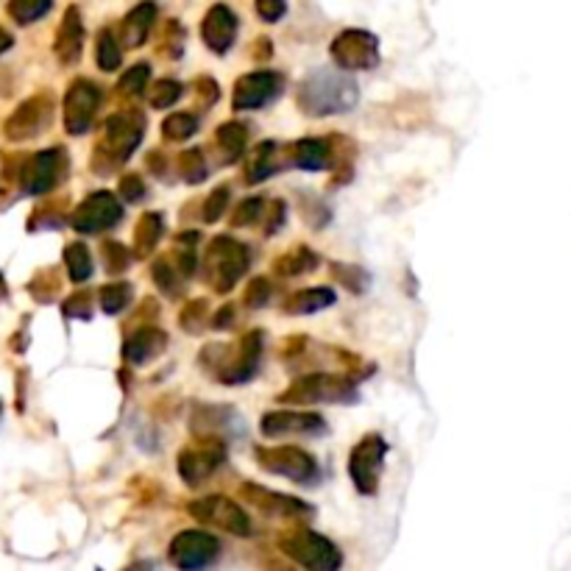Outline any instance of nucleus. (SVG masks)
I'll return each instance as SVG.
<instances>
[{
  "label": "nucleus",
  "mask_w": 571,
  "mask_h": 571,
  "mask_svg": "<svg viewBox=\"0 0 571 571\" xmlns=\"http://www.w3.org/2000/svg\"><path fill=\"white\" fill-rule=\"evenodd\" d=\"M151 276H154L156 287H160L162 293H165L167 298H182L185 296V287H187V279L182 276V271L173 265V260L167 254L156 256L154 265H151Z\"/></svg>",
  "instance_id": "30"
},
{
  "label": "nucleus",
  "mask_w": 571,
  "mask_h": 571,
  "mask_svg": "<svg viewBox=\"0 0 571 571\" xmlns=\"http://www.w3.org/2000/svg\"><path fill=\"white\" fill-rule=\"evenodd\" d=\"M145 165H149L151 173H154V176H160V179H165V171H171V162L162 156V151H151L149 160H145Z\"/></svg>",
  "instance_id": "55"
},
{
  "label": "nucleus",
  "mask_w": 571,
  "mask_h": 571,
  "mask_svg": "<svg viewBox=\"0 0 571 571\" xmlns=\"http://www.w3.org/2000/svg\"><path fill=\"white\" fill-rule=\"evenodd\" d=\"M62 312L67 318H90L92 316V293L90 290H78L70 298L62 301Z\"/></svg>",
  "instance_id": "48"
},
{
  "label": "nucleus",
  "mask_w": 571,
  "mask_h": 571,
  "mask_svg": "<svg viewBox=\"0 0 571 571\" xmlns=\"http://www.w3.org/2000/svg\"><path fill=\"white\" fill-rule=\"evenodd\" d=\"M318 265H321V256H318L316 251L307 249V245H296V249H290L287 254H282L279 260L274 262V274L293 279V276L312 274Z\"/></svg>",
  "instance_id": "28"
},
{
  "label": "nucleus",
  "mask_w": 571,
  "mask_h": 571,
  "mask_svg": "<svg viewBox=\"0 0 571 571\" xmlns=\"http://www.w3.org/2000/svg\"><path fill=\"white\" fill-rule=\"evenodd\" d=\"M329 54L340 70H371L380 62V40L371 31L345 29L332 40Z\"/></svg>",
  "instance_id": "11"
},
{
  "label": "nucleus",
  "mask_w": 571,
  "mask_h": 571,
  "mask_svg": "<svg viewBox=\"0 0 571 571\" xmlns=\"http://www.w3.org/2000/svg\"><path fill=\"white\" fill-rule=\"evenodd\" d=\"M101 87L90 78H76L65 92V129L67 134L78 138L84 131H90L96 120L98 107H101Z\"/></svg>",
  "instance_id": "15"
},
{
  "label": "nucleus",
  "mask_w": 571,
  "mask_h": 571,
  "mask_svg": "<svg viewBox=\"0 0 571 571\" xmlns=\"http://www.w3.org/2000/svg\"><path fill=\"white\" fill-rule=\"evenodd\" d=\"M279 549L290 560H296L304 569L316 571H338L343 565V554L329 538L307 530V527H293L285 536H279Z\"/></svg>",
  "instance_id": "6"
},
{
  "label": "nucleus",
  "mask_w": 571,
  "mask_h": 571,
  "mask_svg": "<svg viewBox=\"0 0 571 571\" xmlns=\"http://www.w3.org/2000/svg\"><path fill=\"white\" fill-rule=\"evenodd\" d=\"M262 212H265V201H262V198H245V201H240L238 209H234L232 227H254L256 221H262Z\"/></svg>",
  "instance_id": "45"
},
{
  "label": "nucleus",
  "mask_w": 571,
  "mask_h": 571,
  "mask_svg": "<svg viewBox=\"0 0 571 571\" xmlns=\"http://www.w3.org/2000/svg\"><path fill=\"white\" fill-rule=\"evenodd\" d=\"M387 443L382 435L369 432L349 454V476L354 488L363 496H374L380 491V476L385 469Z\"/></svg>",
  "instance_id": "8"
},
{
  "label": "nucleus",
  "mask_w": 571,
  "mask_h": 571,
  "mask_svg": "<svg viewBox=\"0 0 571 571\" xmlns=\"http://www.w3.org/2000/svg\"><path fill=\"white\" fill-rule=\"evenodd\" d=\"M7 279H3V274H0V301H3V298H7Z\"/></svg>",
  "instance_id": "57"
},
{
  "label": "nucleus",
  "mask_w": 571,
  "mask_h": 571,
  "mask_svg": "<svg viewBox=\"0 0 571 571\" xmlns=\"http://www.w3.org/2000/svg\"><path fill=\"white\" fill-rule=\"evenodd\" d=\"M282 405H349L358 402V380L351 374L316 371L279 393Z\"/></svg>",
  "instance_id": "4"
},
{
  "label": "nucleus",
  "mask_w": 571,
  "mask_h": 571,
  "mask_svg": "<svg viewBox=\"0 0 571 571\" xmlns=\"http://www.w3.org/2000/svg\"><path fill=\"white\" fill-rule=\"evenodd\" d=\"M84 51V20H81V9L78 7H67L65 14H62V23L56 29V40H54V54L59 59L62 67H73L78 65Z\"/></svg>",
  "instance_id": "21"
},
{
  "label": "nucleus",
  "mask_w": 571,
  "mask_h": 571,
  "mask_svg": "<svg viewBox=\"0 0 571 571\" xmlns=\"http://www.w3.org/2000/svg\"><path fill=\"white\" fill-rule=\"evenodd\" d=\"M118 193H120V198H123V201H129V204H140L145 198V182L140 179L138 173H125L123 179H120V187H118Z\"/></svg>",
  "instance_id": "49"
},
{
  "label": "nucleus",
  "mask_w": 571,
  "mask_h": 571,
  "mask_svg": "<svg viewBox=\"0 0 571 571\" xmlns=\"http://www.w3.org/2000/svg\"><path fill=\"white\" fill-rule=\"evenodd\" d=\"M193 92H196L198 103H201L204 109H209L212 103H218V98H221V87H218V81L209 76L196 78V84H193Z\"/></svg>",
  "instance_id": "50"
},
{
  "label": "nucleus",
  "mask_w": 571,
  "mask_h": 571,
  "mask_svg": "<svg viewBox=\"0 0 571 571\" xmlns=\"http://www.w3.org/2000/svg\"><path fill=\"white\" fill-rule=\"evenodd\" d=\"M98 298H101V310L107 316H118L131 304V285L129 282H109L98 290Z\"/></svg>",
  "instance_id": "37"
},
{
  "label": "nucleus",
  "mask_w": 571,
  "mask_h": 571,
  "mask_svg": "<svg viewBox=\"0 0 571 571\" xmlns=\"http://www.w3.org/2000/svg\"><path fill=\"white\" fill-rule=\"evenodd\" d=\"M182 92H185V87L176 78H160L149 87V101L154 109H167L179 101Z\"/></svg>",
  "instance_id": "40"
},
{
  "label": "nucleus",
  "mask_w": 571,
  "mask_h": 571,
  "mask_svg": "<svg viewBox=\"0 0 571 571\" xmlns=\"http://www.w3.org/2000/svg\"><path fill=\"white\" fill-rule=\"evenodd\" d=\"M360 90L349 76L334 70H316L301 81L296 92L298 109L310 118H329L354 109Z\"/></svg>",
  "instance_id": "2"
},
{
  "label": "nucleus",
  "mask_w": 571,
  "mask_h": 571,
  "mask_svg": "<svg viewBox=\"0 0 571 571\" xmlns=\"http://www.w3.org/2000/svg\"><path fill=\"white\" fill-rule=\"evenodd\" d=\"M249 249H245L240 240L227 238H212V243L207 245V254H204V268H207V282L215 293L227 296L229 290H234V285L240 282V276L249 271Z\"/></svg>",
  "instance_id": "5"
},
{
  "label": "nucleus",
  "mask_w": 571,
  "mask_h": 571,
  "mask_svg": "<svg viewBox=\"0 0 571 571\" xmlns=\"http://www.w3.org/2000/svg\"><path fill=\"white\" fill-rule=\"evenodd\" d=\"M96 59L103 73H114L120 67V62H123V48H120V42L112 29H101V34H98Z\"/></svg>",
  "instance_id": "33"
},
{
  "label": "nucleus",
  "mask_w": 571,
  "mask_h": 571,
  "mask_svg": "<svg viewBox=\"0 0 571 571\" xmlns=\"http://www.w3.org/2000/svg\"><path fill=\"white\" fill-rule=\"evenodd\" d=\"M260 429L265 438H282V435H323L327 421L318 413L301 410H271L262 416Z\"/></svg>",
  "instance_id": "19"
},
{
  "label": "nucleus",
  "mask_w": 571,
  "mask_h": 571,
  "mask_svg": "<svg viewBox=\"0 0 571 571\" xmlns=\"http://www.w3.org/2000/svg\"><path fill=\"white\" fill-rule=\"evenodd\" d=\"M329 271H332L334 282H340V285L345 287V290L351 293H365L371 285V276L365 274L360 265H345V262H332L329 265Z\"/></svg>",
  "instance_id": "38"
},
{
  "label": "nucleus",
  "mask_w": 571,
  "mask_h": 571,
  "mask_svg": "<svg viewBox=\"0 0 571 571\" xmlns=\"http://www.w3.org/2000/svg\"><path fill=\"white\" fill-rule=\"evenodd\" d=\"M238 14L227 3H215L201 23V40L212 54H229L238 40Z\"/></svg>",
  "instance_id": "20"
},
{
  "label": "nucleus",
  "mask_w": 571,
  "mask_h": 571,
  "mask_svg": "<svg viewBox=\"0 0 571 571\" xmlns=\"http://www.w3.org/2000/svg\"><path fill=\"white\" fill-rule=\"evenodd\" d=\"M190 516L196 521L209 524V527H221V530L232 532V536L249 538L254 532V524H251L249 513L232 502L229 496H207V499L190 502Z\"/></svg>",
  "instance_id": "14"
},
{
  "label": "nucleus",
  "mask_w": 571,
  "mask_h": 571,
  "mask_svg": "<svg viewBox=\"0 0 571 571\" xmlns=\"http://www.w3.org/2000/svg\"><path fill=\"white\" fill-rule=\"evenodd\" d=\"M162 232H165V221L160 212H145L134 227V256L138 260H149L151 251L160 245Z\"/></svg>",
  "instance_id": "29"
},
{
  "label": "nucleus",
  "mask_w": 571,
  "mask_h": 571,
  "mask_svg": "<svg viewBox=\"0 0 571 571\" xmlns=\"http://www.w3.org/2000/svg\"><path fill=\"white\" fill-rule=\"evenodd\" d=\"M271 293H274L271 279H265V276H256V279H251L249 285H245L243 304L249 307V310H262V307L271 301Z\"/></svg>",
  "instance_id": "46"
},
{
  "label": "nucleus",
  "mask_w": 571,
  "mask_h": 571,
  "mask_svg": "<svg viewBox=\"0 0 571 571\" xmlns=\"http://www.w3.org/2000/svg\"><path fill=\"white\" fill-rule=\"evenodd\" d=\"M274 56V45H271L268 36H260V40H254V45H251V59L256 62H265Z\"/></svg>",
  "instance_id": "54"
},
{
  "label": "nucleus",
  "mask_w": 571,
  "mask_h": 571,
  "mask_svg": "<svg viewBox=\"0 0 571 571\" xmlns=\"http://www.w3.org/2000/svg\"><path fill=\"white\" fill-rule=\"evenodd\" d=\"M154 20H156L154 0H140L138 7L131 9V12L123 18V23H120V42H123V48L129 51L143 48L151 36V25H154Z\"/></svg>",
  "instance_id": "24"
},
{
  "label": "nucleus",
  "mask_w": 571,
  "mask_h": 571,
  "mask_svg": "<svg viewBox=\"0 0 571 571\" xmlns=\"http://www.w3.org/2000/svg\"><path fill=\"white\" fill-rule=\"evenodd\" d=\"M12 45H14V36L9 34L7 29H0V56L7 54V51L12 48Z\"/></svg>",
  "instance_id": "56"
},
{
  "label": "nucleus",
  "mask_w": 571,
  "mask_h": 571,
  "mask_svg": "<svg viewBox=\"0 0 571 571\" xmlns=\"http://www.w3.org/2000/svg\"><path fill=\"white\" fill-rule=\"evenodd\" d=\"M29 290H31V296H34L40 304L54 301V298L59 296V290H62L59 271H56V268L40 271V274L34 276V282L29 285Z\"/></svg>",
  "instance_id": "41"
},
{
  "label": "nucleus",
  "mask_w": 571,
  "mask_h": 571,
  "mask_svg": "<svg viewBox=\"0 0 571 571\" xmlns=\"http://www.w3.org/2000/svg\"><path fill=\"white\" fill-rule=\"evenodd\" d=\"M101 256H103V268H107V274L120 276L129 271L134 251H129L123 243H118V240H103Z\"/></svg>",
  "instance_id": "39"
},
{
  "label": "nucleus",
  "mask_w": 571,
  "mask_h": 571,
  "mask_svg": "<svg viewBox=\"0 0 571 571\" xmlns=\"http://www.w3.org/2000/svg\"><path fill=\"white\" fill-rule=\"evenodd\" d=\"M245 145H249V125L229 120V123H223L221 129L215 131V162L218 165H232V162H238L245 154Z\"/></svg>",
  "instance_id": "25"
},
{
  "label": "nucleus",
  "mask_w": 571,
  "mask_h": 571,
  "mask_svg": "<svg viewBox=\"0 0 571 571\" xmlns=\"http://www.w3.org/2000/svg\"><path fill=\"white\" fill-rule=\"evenodd\" d=\"M67 171H70V160H67L65 151H40L20 165V187L29 196H48L67 179Z\"/></svg>",
  "instance_id": "7"
},
{
  "label": "nucleus",
  "mask_w": 571,
  "mask_h": 571,
  "mask_svg": "<svg viewBox=\"0 0 571 571\" xmlns=\"http://www.w3.org/2000/svg\"><path fill=\"white\" fill-rule=\"evenodd\" d=\"M234 316H238V307L234 304H223L221 310L212 316V329H232Z\"/></svg>",
  "instance_id": "53"
},
{
  "label": "nucleus",
  "mask_w": 571,
  "mask_h": 571,
  "mask_svg": "<svg viewBox=\"0 0 571 571\" xmlns=\"http://www.w3.org/2000/svg\"><path fill=\"white\" fill-rule=\"evenodd\" d=\"M145 134V118L138 109H125V112H114L101 125L96 140V151H92L90 167L96 176H112L114 171L131 160V154L140 149Z\"/></svg>",
  "instance_id": "1"
},
{
  "label": "nucleus",
  "mask_w": 571,
  "mask_h": 571,
  "mask_svg": "<svg viewBox=\"0 0 571 571\" xmlns=\"http://www.w3.org/2000/svg\"><path fill=\"white\" fill-rule=\"evenodd\" d=\"M176 171H179L182 179L187 185H201L207 182L209 167H207V156H204L201 149H187L176 156Z\"/></svg>",
  "instance_id": "31"
},
{
  "label": "nucleus",
  "mask_w": 571,
  "mask_h": 571,
  "mask_svg": "<svg viewBox=\"0 0 571 571\" xmlns=\"http://www.w3.org/2000/svg\"><path fill=\"white\" fill-rule=\"evenodd\" d=\"M223 458H227V447L218 435H198L190 447H185L179 452V476L187 485H201L204 480L221 469Z\"/></svg>",
  "instance_id": "9"
},
{
  "label": "nucleus",
  "mask_w": 571,
  "mask_h": 571,
  "mask_svg": "<svg viewBox=\"0 0 571 571\" xmlns=\"http://www.w3.org/2000/svg\"><path fill=\"white\" fill-rule=\"evenodd\" d=\"M182 48H185V31L176 20H167L165 31H162V42H160V54L167 56V59H179Z\"/></svg>",
  "instance_id": "44"
},
{
  "label": "nucleus",
  "mask_w": 571,
  "mask_h": 571,
  "mask_svg": "<svg viewBox=\"0 0 571 571\" xmlns=\"http://www.w3.org/2000/svg\"><path fill=\"white\" fill-rule=\"evenodd\" d=\"M120 218H123V204L118 201V196L109 190H98L73 209L70 227L78 234H101L107 229L118 227Z\"/></svg>",
  "instance_id": "12"
},
{
  "label": "nucleus",
  "mask_w": 571,
  "mask_h": 571,
  "mask_svg": "<svg viewBox=\"0 0 571 571\" xmlns=\"http://www.w3.org/2000/svg\"><path fill=\"white\" fill-rule=\"evenodd\" d=\"M240 499L245 505H254L256 510L265 513V516H274V518H304L310 516V505H304L301 499L296 496H285V494H276V491L262 488L256 482H243L240 485Z\"/></svg>",
  "instance_id": "18"
},
{
  "label": "nucleus",
  "mask_w": 571,
  "mask_h": 571,
  "mask_svg": "<svg viewBox=\"0 0 571 571\" xmlns=\"http://www.w3.org/2000/svg\"><path fill=\"white\" fill-rule=\"evenodd\" d=\"M334 301H338V296H334L332 287H307V290L293 293V296L282 304V310H285L287 316H312V312H321L327 310V307H332Z\"/></svg>",
  "instance_id": "27"
},
{
  "label": "nucleus",
  "mask_w": 571,
  "mask_h": 571,
  "mask_svg": "<svg viewBox=\"0 0 571 571\" xmlns=\"http://www.w3.org/2000/svg\"><path fill=\"white\" fill-rule=\"evenodd\" d=\"M221 554V541L204 530H185L171 541L167 549V560H171L176 569H207L218 560Z\"/></svg>",
  "instance_id": "16"
},
{
  "label": "nucleus",
  "mask_w": 571,
  "mask_h": 571,
  "mask_svg": "<svg viewBox=\"0 0 571 571\" xmlns=\"http://www.w3.org/2000/svg\"><path fill=\"white\" fill-rule=\"evenodd\" d=\"M149 81H151V65H145V62H140V65L129 67V70L120 76L118 81V96L120 98H138L143 96L145 90H149Z\"/></svg>",
  "instance_id": "36"
},
{
  "label": "nucleus",
  "mask_w": 571,
  "mask_h": 571,
  "mask_svg": "<svg viewBox=\"0 0 571 571\" xmlns=\"http://www.w3.org/2000/svg\"><path fill=\"white\" fill-rule=\"evenodd\" d=\"M209 321V301L207 298H196V301L185 304V310H182L179 323L187 334H198Z\"/></svg>",
  "instance_id": "42"
},
{
  "label": "nucleus",
  "mask_w": 571,
  "mask_h": 571,
  "mask_svg": "<svg viewBox=\"0 0 571 571\" xmlns=\"http://www.w3.org/2000/svg\"><path fill=\"white\" fill-rule=\"evenodd\" d=\"M229 198H232V193H229L227 185L215 187V190L207 196V201H204V209H201L204 221L215 223L218 218H223V215H227V207H229Z\"/></svg>",
  "instance_id": "47"
},
{
  "label": "nucleus",
  "mask_w": 571,
  "mask_h": 571,
  "mask_svg": "<svg viewBox=\"0 0 571 571\" xmlns=\"http://www.w3.org/2000/svg\"><path fill=\"white\" fill-rule=\"evenodd\" d=\"M65 223V201H48L34 209V218L29 221V229H56Z\"/></svg>",
  "instance_id": "43"
},
{
  "label": "nucleus",
  "mask_w": 571,
  "mask_h": 571,
  "mask_svg": "<svg viewBox=\"0 0 571 571\" xmlns=\"http://www.w3.org/2000/svg\"><path fill=\"white\" fill-rule=\"evenodd\" d=\"M285 160L301 171H327L332 165V143L329 138H304L285 149Z\"/></svg>",
  "instance_id": "23"
},
{
  "label": "nucleus",
  "mask_w": 571,
  "mask_h": 571,
  "mask_svg": "<svg viewBox=\"0 0 571 571\" xmlns=\"http://www.w3.org/2000/svg\"><path fill=\"white\" fill-rule=\"evenodd\" d=\"M54 9V0H9V18L18 25H31Z\"/></svg>",
  "instance_id": "35"
},
{
  "label": "nucleus",
  "mask_w": 571,
  "mask_h": 571,
  "mask_svg": "<svg viewBox=\"0 0 571 571\" xmlns=\"http://www.w3.org/2000/svg\"><path fill=\"white\" fill-rule=\"evenodd\" d=\"M262 223H265V234H276L279 227L285 223V201H268L265 204V212H262Z\"/></svg>",
  "instance_id": "52"
},
{
  "label": "nucleus",
  "mask_w": 571,
  "mask_h": 571,
  "mask_svg": "<svg viewBox=\"0 0 571 571\" xmlns=\"http://www.w3.org/2000/svg\"><path fill=\"white\" fill-rule=\"evenodd\" d=\"M167 349V334L156 323L134 327L123 343V360L129 365H145Z\"/></svg>",
  "instance_id": "22"
},
{
  "label": "nucleus",
  "mask_w": 571,
  "mask_h": 571,
  "mask_svg": "<svg viewBox=\"0 0 571 571\" xmlns=\"http://www.w3.org/2000/svg\"><path fill=\"white\" fill-rule=\"evenodd\" d=\"M65 268H67V276H70V282H76V285H81V282H87L92 276V256H90V249L84 243H70L65 249Z\"/></svg>",
  "instance_id": "32"
},
{
  "label": "nucleus",
  "mask_w": 571,
  "mask_h": 571,
  "mask_svg": "<svg viewBox=\"0 0 571 571\" xmlns=\"http://www.w3.org/2000/svg\"><path fill=\"white\" fill-rule=\"evenodd\" d=\"M198 131V120L190 112H173L162 123V138L165 143H187Z\"/></svg>",
  "instance_id": "34"
},
{
  "label": "nucleus",
  "mask_w": 571,
  "mask_h": 571,
  "mask_svg": "<svg viewBox=\"0 0 571 571\" xmlns=\"http://www.w3.org/2000/svg\"><path fill=\"white\" fill-rule=\"evenodd\" d=\"M51 123H54V96L40 92V96H31L29 101H23L9 114L3 131H7V140H12V143H25V140L40 138L42 131H48Z\"/></svg>",
  "instance_id": "13"
},
{
  "label": "nucleus",
  "mask_w": 571,
  "mask_h": 571,
  "mask_svg": "<svg viewBox=\"0 0 571 571\" xmlns=\"http://www.w3.org/2000/svg\"><path fill=\"white\" fill-rule=\"evenodd\" d=\"M285 90V76L274 70H256V73H245V76L238 78L232 92V107L238 112H249V109H260L268 107L271 101L282 96Z\"/></svg>",
  "instance_id": "17"
},
{
  "label": "nucleus",
  "mask_w": 571,
  "mask_h": 571,
  "mask_svg": "<svg viewBox=\"0 0 571 571\" xmlns=\"http://www.w3.org/2000/svg\"><path fill=\"white\" fill-rule=\"evenodd\" d=\"M282 165H287L285 156L279 154V145L276 143H260L254 149V154L245 162V182L249 185H260V182L271 179L276 171H282Z\"/></svg>",
  "instance_id": "26"
},
{
  "label": "nucleus",
  "mask_w": 571,
  "mask_h": 571,
  "mask_svg": "<svg viewBox=\"0 0 571 571\" xmlns=\"http://www.w3.org/2000/svg\"><path fill=\"white\" fill-rule=\"evenodd\" d=\"M254 454L262 471L285 476V480L298 482V485H310L318 476L316 458L298 447H260Z\"/></svg>",
  "instance_id": "10"
},
{
  "label": "nucleus",
  "mask_w": 571,
  "mask_h": 571,
  "mask_svg": "<svg viewBox=\"0 0 571 571\" xmlns=\"http://www.w3.org/2000/svg\"><path fill=\"white\" fill-rule=\"evenodd\" d=\"M262 23H279L287 12V0H254Z\"/></svg>",
  "instance_id": "51"
},
{
  "label": "nucleus",
  "mask_w": 571,
  "mask_h": 571,
  "mask_svg": "<svg viewBox=\"0 0 571 571\" xmlns=\"http://www.w3.org/2000/svg\"><path fill=\"white\" fill-rule=\"evenodd\" d=\"M262 358V334L249 332L238 343L207 345L201 351V365L209 371V376L223 385H243L254 380Z\"/></svg>",
  "instance_id": "3"
}]
</instances>
